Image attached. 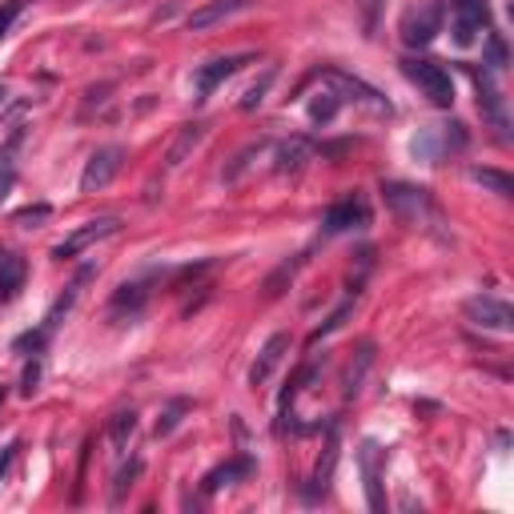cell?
<instances>
[{
	"instance_id": "obj_32",
	"label": "cell",
	"mask_w": 514,
	"mask_h": 514,
	"mask_svg": "<svg viewBox=\"0 0 514 514\" xmlns=\"http://www.w3.org/2000/svg\"><path fill=\"white\" fill-rule=\"evenodd\" d=\"M49 213H53V209H49V205H29V209H21V213H16V226H32V221H45Z\"/></svg>"
},
{
	"instance_id": "obj_26",
	"label": "cell",
	"mask_w": 514,
	"mask_h": 514,
	"mask_svg": "<svg viewBox=\"0 0 514 514\" xmlns=\"http://www.w3.org/2000/svg\"><path fill=\"white\" fill-rule=\"evenodd\" d=\"M273 76H278V68H265V73H261V81L250 84V93H245V97H242V109H245V113H253V109L265 101V93H270Z\"/></svg>"
},
{
	"instance_id": "obj_23",
	"label": "cell",
	"mask_w": 514,
	"mask_h": 514,
	"mask_svg": "<svg viewBox=\"0 0 514 514\" xmlns=\"http://www.w3.org/2000/svg\"><path fill=\"white\" fill-rule=\"evenodd\" d=\"M470 177H474L483 190H491V193H499V197H510L514 193V182H510L507 173H499V169H474Z\"/></svg>"
},
{
	"instance_id": "obj_3",
	"label": "cell",
	"mask_w": 514,
	"mask_h": 514,
	"mask_svg": "<svg viewBox=\"0 0 514 514\" xmlns=\"http://www.w3.org/2000/svg\"><path fill=\"white\" fill-rule=\"evenodd\" d=\"M406 76L418 84V89L426 93V97L434 101V105H442L447 109L450 101H454V84H450V73L442 65H434V61H406Z\"/></svg>"
},
{
	"instance_id": "obj_18",
	"label": "cell",
	"mask_w": 514,
	"mask_h": 514,
	"mask_svg": "<svg viewBox=\"0 0 514 514\" xmlns=\"http://www.w3.org/2000/svg\"><path fill=\"white\" fill-rule=\"evenodd\" d=\"M250 470H253L250 458H229L226 466H217V470H209V474H205L201 491H205V494H217L221 486H229V483H237V478H245Z\"/></svg>"
},
{
	"instance_id": "obj_19",
	"label": "cell",
	"mask_w": 514,
	"mask_h": 514,
	"mask_svg": "<svg viewBox=\"0 0 514 514\" xmlns=\"http://www.w3.org/2000/svg\"><path fill=\"white\" fill-rule=\"evenodd\" d=\"M310 153H314V145L306 141V137H289V141L278 149V157H273V169H278V173H297Z\"/></svg>"
},
{
	"instance_id": "obj_30",
	"label": "cell",
	"mask_w": 514,
	"mask_h": 514,
	"mask_svg": "<svg viewBox=\"0 0 514 514\" xmlns=\"http://www.w3.org/2000/svg\"><path fill=\"white\" fill-rule=\"evenodd\" d=\"M382 4H386V0H358V8H362V29H366V32H378Z\"/></svg>"
},
{
	"instance_id": "obj_24",
	"label": "cell",
	"mask_w": 514,
	"mask_h": 514,
	"mask_svg": "<svg viewBox=\"0 0 514 514\" xmlns=\"http://www.w3.org/2000/svg\"><path fill=\"white\" fill-rule=\"evenodd\" d=\"M338 109H341V97H338L333 89H325V93H318V101L310 105V117H314L318 125H330L333 117H338Z\"/></svg>"
},
{
	"instance_id": "obj_14",
	"label": "cell",
	"mask_w": 514,
	"mask_h": 514,
	"mask_svg": "<svg viewBox=\"0 0 514 514\" xmlns=\"http://www.w3.org/2000/svg\"><path fill=\"white\" fill-rule=\"evenodd\" d=\"M474 84H478V105H483L486 121L499 128V137H507V109H502V97L494 89L491 73H474Z\"/></svg>"
},
{
	"instance_id": "obj_11",
	"label": "cell",
	"mask_w": 514,
	"mask_h": 514,
	"mask_svg": "<svg viewBox=\"0 0 514 514\" xmlns=\"http://www.w3.org/2000/svg\"><path fill=\"white\" fill-rule=\"evenodd\" d=\"M366 226V205L358 197H346V201L330 205L322 217V229L325 234H346V229H362Z\"/></svg>"
},
{
	"instance_id": "obj_25",
	"label": "cell",
	"mask_w": 514,
	"mask_h": 514,
	"mask_svg": "<svg viewBox=\"0 0 514 514\" xmlns=\"http://www.w3.org/2000/svg\"><path fill=\"white\" fill-rule=\"evenodd\" d=\"M137 474H141V458H128V466L117 474V483H113V507H121V502H125V494L133 491Z\"/></svg>"
},
{
	"instance_id": "obj_33",
	"label": "cell",
	"mask_w": 514,
	"mask_h": 514,
	"mask_svg": "<svg viewBox=\"0 0 514 514\" xmlns=\"http://www.w3.org/2000/svg\"><path fill=\"white\" fill-rule=\"evenodd\" d=\"M37 382H40V366H37V362H29V370H24V386H21V390H24V394H32V390H37Z\"/></svg>"
},
{
	"instance_id": "obj_9",
	"label": "cell",
	"mask_w": 514,
	"mask_h": 514,
	"mask_svg": "<svg viewBox=\"0 0 514 514\" xmlns=\"http://www.w3.org/2000/svg\"><path fill=\"white\" fill-rule=\"evenodd\" d=\"M439 24H442V4H426L422 13H410L402 21V40L410 49H426L434 40V32H439Z\"/></svg>"
},
{
	"instance_id": "obj_31",
	"label": "cell",
	"mask_w": 514,
	"mask_h": 514,
	"mask_svg": "<svg viewBox=\"0 0 514 514\" xmlns=\"http://www.w3.org/2000/svg\"><path fill=\"white\" fill-rule=\"evenodd\" d=\"M21 8H24V0H4V4H0V40H4V32L13 29V21L21 16Z\"/></svg>"
},
{
	"instance_id": "obj_28",
	"label": "cell",
	"mask_w": 514,
	"mask_h": 514,
	"mask_svg": "<svg viewBox=\"0 0 514 514\" xmlns=\"http://www.w3.org/2000/svg\"><path fill=\"white\" fill-rule=\"evenodd\" d=\"M486 65H491V68H507V40H502L499 32L486 37Z\"/></svg>"
},
{
	"instance_id": "obj_15",
	"label": "cell",
	"mask_w": 514,
	"mask_h": 514,
	"mask_svg": "<svg viewBox=\"0 0 514 514\" xmlns=\"http://www.w3.org/2000/svg\"><path fill=\"white\" fill-rule=\"evenodd\" d=\"M362 474H366V499H370V510H386L382 474H378V442H362Z\"/></svg>"
},
{
	"instance_id": "obj_21",
	"label": "cell",
	"mask_w": 514,
	"mask_h": 514,
	"mask_svg": "<svg viewBox=\"0 0 514 514\" xmlns=\"http://www.w3.org/2000/svg\"><path fill=\"white\" fill-rule=\"evenodd\" d=\"M370 362H374V346L366 341V346L358 350L354 362L346 366V378H341V394H346V398H354V394L362 390V378H366V370H370Z\"/></svg>"
},
{
	"instance_id": "obj_12",
	"label": "cell",
	"mask_w": 514,
	"mask_h": 514,
	"mask_svg": "<svg viewBox=\"0 0 514 514\" xmlns=\"http://www.w3.org/2000/svg\"><path fill=\"white\" fill-rule=\"evenodd\" d=\"M145 302H149V294H145L141 281H128L113 294V302H109V318L113 322H137L145 314Z\"/></svg>"
},
{
	"instance_id": "obj_7",
	"label": "cell",
	"mask_w": 514,
	"mask_h": 514,
	"mask_svg": "<svg viewBox=\"0 0 514 514\" xmlns=\"http://www.w3.org/2000/svg\"><path fill=\"white\" fill-rule=\"evenodd\" d=\"M486 24H491L486 0H454V40L458 45H474Z\"/></svg>"
},
{
	"instance_id": "obj_10",
	"label": "cell",
	"mask_w": 514,
	"mask_h": 514,
	"mask_svg": "<svg viewBox=\"0 0 514 514\" xmlns=\"http://www.w3.org/2000/svg\"><path fill=\"white\" fill-rule=\"evenodd\" d=\"M245 8H253V0H205L201 8H193V13L185 16V24H190L193 32H205V29H213V24L229 21V16L245 13Z\"/></svg>"
},
{
	"instance_id": "obj_35",
	"label": "cell",
	"mask_w": 514,
	"mask_h": 514,
	"mask_svg": "<svg viewBox=\"0 0 514 514\" xmlns=\"http://www.w3.org/2000/svg\"><path fill=\"white\" fill-rule=\"evenodd\" d=\"M4 398H8V390H4V386H0V406H4Z\"/></svg>"
},
{
	"instance_id": "obj_13",
	"label": "cell",
	"mask_w": 514,
	"mask_h": 514,
	"mask_svg": "<svg viewBox=\"0 0 514 514\" xmlns=\"http://www.w3.org/2000/svg\"><path fill=\"white\" fill-rule=\"evenodd\" d=\"M286 350H289V333H273V338L261 346V354H257V362H253V370H250V386H265V382H270V374L281 366Z\"/></svg>"
},
{
	"instance_id": "obj_2",
	"label": "cell",
	"mask_w": 514,
	"mask_h": 514,
	"mask_svg": "<svg viewBox=\"0 0 514 514\" xmlns=\"http://www.w3.org/2000/svg\"><path fill=\"white\" fill-rule=\"evenodd\" d=\"M113 234H121V217H97V221H89V226L73 229V234H68L65 242L53 250V257H57V261H68V257L84 253L89 245L105 242V237H113Z\"/></svg>"
},
{
	"instance_id": "obj_22",
	"label": "cell",
	"mask_w": 514,
	"mask_h": 514,
	"mask_svg": "<svg viewBox=\"0 0 514 514\" xmlns=\"http://www.w3.org/2000/svg\"><path fill=\"white\" fill-rule=\"evenodd\" d=\"M133 434H137V414H133V410H121V414H113V422H109V439H113V447L125 450Z\"/></svg>"
},
{
	"instance_id": "obj_5",
	"label": "cell",
	"mask_w": 514,
	"mask_h": 514,
	"mask_svg": "<svg viewBox=\"0 0 514 514\" xmlns=\"http://www.w3.org/2000/svg\"><path fill=\"white\" fill-rule=\"evenodd\" d=\"M466 318L474 322V325H483V330H499V333H507L510 325H514V310L502 297H491V294H478V297H470L466 302Z\"/></svg>"
},
{
	"instance_id": "obj_29",
	"label": "cell",
	"mask_w": 514,
	"mask_h": 514,
	"mask_svg": "<svg viewBox=\"0 0 514 514\" xmlns=\"http://www.w3.org/2000/svg\"><path fill=\"white\" fill-rule=\"evenodd\" d=\"M190 410V402H173V406L165 410V414L157 418V434H173L177 430V422H182V414Z\"/></svg>"
},
{
	"instance_id": "obj_4",
	"label": "cell",
	"mask_w": 514,
	"mask_h": 514,
	"mask_svg": "<svg viewBox=\"0 0 514 514\" xmlns=\"http://www.w3.org/2000/svg\"><path fill=\"white\" fill-rule=\"evenodd\" d=\"M121 165H125V149H121V145H105V149H97L89 157V165H84V173H81V190L84 193L105 190V185L121 173Z\"/></svg>"
},
{
	"instance_id": "obj_20",
	"label": "cell",
	"mask_w": 514,
	"mask_h": 514,
	"mask_svg": "<svg viewBox=\"0 0 514 514\" xmlns=\"http://www.w3.org/2000/svg\"><path fill=\"white\" fill-rule=\"evenodd\" d=\"M21 141H24V128H13V137H8L4 149H0V201H4L16 182V149H21Z\"/></svg>"
},
{
	"instance_id": "obj_27",
	"label": "cell",
	"mask_w": 514,
	"mask_h": 514,
	"mask_svg": "<svg viewBox=\"0 0 514 514\" xmlns=\"http://www.w3.org/2000/svg\"><path fill=\"white\" fill-rule=\"evenodd\" d=\"M350 310H354V302H341V306H338V310H333V314H330V318H325V322L318 325V330H314V338H310V341H322V338H325V333H333V330H338V325H341V322H346V318H350Z\"/></svg>"
},
{
	"instance_id": "obj_6",
	"label": "cell",
	"mask_w": 514,
	"mask_h": 514,
	"mask_svg": "<svg viewBox=\"0 0 514 514\" xmlns=\"http://www.w3.org/2000/svg\"><path fill=\"white\" fill-rule=\"evenodd\" d=\"M382 193H386V205H390V209L398 213L402 221H414V226L426 217V213L434 209L430 197H426V190H414V185H398V182H390Z\"/></svg>"
},
{
	"instance_id": "obj_16",
	"label": "cell",
	"mask_w": 514,
	"mask_h": 514,
	"mask_svg": "<svg viewBox=\"0 0 514 514\" xmlns=\"http://www.w3.org/2000/svg\"><path fill=\"white\" fill-rule=\"evenodd\" d=\"M24 286V257L21 253H0V302H13Z\"/></svg>"
},
{
	"instance_id": "obj_8",
	"label": "cell",
	"mask_w": 514,
	"mask_h": 514,
	"mask_svg": "<svg viewBox=\"0 0 514 514\" xmlns=\"http://www.w3.org/2000/svg\"><path fill=\"white\" fill-rule=\"evenodd\" d=\"M245 61H253L250 53H237V57H217V61H209V65H201L193 73V93H197V101H205L209 97L213 89H217L221 81H229V76L237 73V68H242Z\"/></svg>"
},
{
	"instance_id": "obj_17",
	"label": "cell",
	"mask_w": 514,
	"mask_h": 514,
	"mask_svg": "<svg viewBox=\"0 0 514 514\" xmlns=\"http://www.w3.org/2000/svg\"><path fill=\"white\" fill-rule=\"evenodd\" d=\"M201 137H205V125L201 121H193V125H182V133H177V141L169 145V157H165V169H182L185 165V157L201 145Z\"/></svg>"
},
{
	"instance_id": "obj_36",
	"label": "cell",
	"mask_w": 514,
	"mask_h": 514,
	"mask_svg": "<svg viewBox=\"0 0 514 514\" xmlns=\"http://www.w3.org/2000/svg\"><path fill=\"white\" fill-rule=\"evenodd\" d=\"M0 253H4V250H0Z\"/></svg>"
},
{
	"instance_id": "obj_34",
	"label": "cell",
	"mask_w": 514,
	"mask_h": 514,
	"mask_svg": "<svg viewBox=\"0 0 514 514\" xmlns=\"http://www.w3.org/2000/svg\"><path fill=\"white\" fill-rule=\"evenodd\" d=\"M16 450H21V442H8V447H4V454H0V478H4V474H8V466H13Z\"/></svg>"
},
{
	"instance_id": "obj_1",
	"label": "cell",
	"mask_w": 514,
	"mask_h": 514,
	"mask_svg": "<svg viewBox=\"0 0 514 514\" xmlns=\"http://www.w3.org/2000/svg\"><path fill=\"white\" fill-rule=\"evenodd\" d=\"M89 278H93V265H84V270L76 273L73 281H68V289H65V294L53 302V310L45 314V322H40V330H37V333H24V338L16 341V350H32V354H37V350L49 341V333H53L57 325H61L65 314L73 310V302H76V297H81V289H84V281H89Z\"/></svg>"
}]
</instances>
